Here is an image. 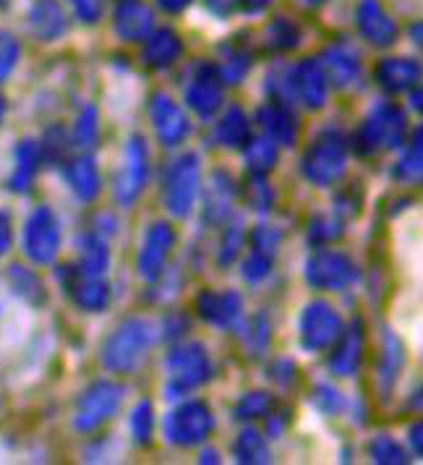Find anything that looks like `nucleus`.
I'll use <instances>...</instances> for the list:
<instances>
[{"label": "nucleus", "instance_id": "nucleus-1", "mask_svg": "<svg viewBox=\"0 0 423 465\" xmlns=\"http://www.w3.org/2000/svg\"><path fill=\"white\" fill-rule=\"evenodd\" d=\"M152 327L144 319H126L103 345V366L113 374H131L147 359Z\"/></svg>", "mask_w": 423, "mask_h": 465}, {"label": "nucleus", "instance_id": "nucleus-2", "mask_svg": "<svg viewBox=\"0 0 423 465\" xmlns=\"http://www.w3.org/2000/svg\"><path fill=\"white\" fill-rule=\"evenodd\" d=\"M348 165V139L339 128L321 131L303 154V178L314 186H332Z\"/></svg>", "mask_w": 423, "mask_h": 465}, {"label": "nucleus", "instance_id": "nucleus-3", "mask_svg": "<svg viewBox=\"0 0 423 465\" xmlns=\"http://www.w3.org/2000/svg\"><path fill=\"white\" fill-rule=\"evenodd\" d=\"M405 134H408L405 113L392 103H384V105L374 107V113L366 118V124L356 134V152L369 157L381 149L400 147Z\"/></svg>", "mask_w": 423, "mask_h": 465}, {"label": "nucleus", "instance_id": "nucleus-4", "mask_svg": "<svg viewBox=\"0 0 423 465\" xmlns=\"http://www.w3.org/2000/svg\"><path fill=\"white\" fill-rule=\"evenodd\" d=\"M212 363L202 342L178 345L168 356V395L178 398L210 380Z\"/></svg>", "mask_w": 423, "mask_h": 465}, {"label": "nucleus", "instance_id": "nucleus-5", "mask_svg": "<svg viewBox=\"0 0 423 465\" xmlns=\"http://www.w3.org/2000/svg\"><path fill=\"white\" fill-rule=\"evenodd\" d=\"M202 165L196 154H183L168 173L165 181V207L172 217H189L199 196Z\"/></svg>", "mask_w": 423, "mask_h": 465}, {"label": "nucleus", "instance_id": "nucleus-6", "mask_svg": "<svg viewBox=\"0 0 423 465\" xmlns=\"http://www.w3.org/2000/svg\"><path fill=\"white\" fill-rule=\"evenodd\" d=\"M61 249V223L50 207H37L24 225V254L34 264H50Z\"/></svg>", "mask_w": 423, "mask_h": 465}, {"label": "nucleus", "instance_id": "nucleus-7", "mask_svg": "<svg viewBox=\"0 0 423 465\" xmlns=\"http://www.w3.org/2000/svg\"><path fill=\"white\" fill-rule=\"evenodd\" d=\"M123 402V387L115 381H94L89 384L76 405V429L79 431H94L103 423L115 416V411Z\"/></svg>", "mask_w": 423, "mask_h": 465}, {"label": "nucleus", "instance_id": "nucleus-8", "mask_svg": "<svg viewBox=\"0 0 423 465\" xmlns=\"http://www.w3.org/2000/svg\"><path fill=\"white\" fill-rule=\"evenodd\" d=\"M212 429H214V416H212L210 405L202 401L183 402L165 419V437L170 444H178V447L204 442L212 434Z\"/></svg>", "mask_w": 423, "mask_h": 465}, {"label": "nucleus", "instance_id": "nucleus-9", "mask_svg": "<svg viewBox=\"0 0 423 465\" xmlns=\"http://www.w3.org/2000/svg\"><path fill=\"white\" fill-rule=\"evenodd\" d=\"M342 332V319L327 301H311L300 314V345L309 353L330 348Z\"/></svg>", "mask_w": 423, "mask_h": 465}, {"label": "nucleus", "instance_id": "nucleus-10", "mask_svg": "<svg viewBox=\"0 0 423 465\" xmlns=\"http://www.w3.org/2000/svg\"><path fill=\"white\" fill-rule=\"evenodd\" d=\"M306 280L317 291H342L359 280V270L339 252H317L306 262Z\"/></svg>", "mask_w": 423, "mask_h": 465}, {"label": "nucleus", "instance_id": "nucleus-11", "mask_svg": "<svg viewBox=\"0 0 423 465\" xmlns=\"http://www.w3.org/2000/svg\"><path fill=\"white\" fill-rule=\"evenodd\" d=\"M149 181V152L142 136H133L126 147V160H123V170L118 173L115 181V196L123 207H131L142 191L147 189Z\"/></svg>", "mask_w": 423, "mask_h": 465}, {"label": "nucleus", "instance_id": "nucleus-12", "mask_svg": "<svg viewBox=\"0 0 423 465\" xmlns=\"http://www.w3.org/2000/svg\"><path fill=\"white\" fill-rule=\"evenodd\" d=\"M186 103L202 118H212L222 107V79L217 65L199 64L193 68L186 84Z\"/></svg>", "mask_w": 423, "mask_h": 465}, {"label": "nucleus", "instance_id": "nucleus-13", "mask_svg": "<svg viewBox=\"0 0 423 465\" xmlns=\"http://www.w3.org/2000/svg\"><path fill=\"white\" fill-rule=\"evenodd\" d=\"M58 277H61L68 296L74 298V303L79 309L97 314V312H105L110 306V288L103 277L84 275L79 267H61Z\"/></svg>", "mask_w": 423, "mask_h": 465}, {"label": "nucleus", "instance_id": "nucleus-14", "mask_svg": "<svg viewBox=\"0 0 423 465\" xmlns=\"http://www.w3.org/2000/svg\"><path fill=\"white\" fill-rule=\"evenodd\" d=\"M175 246V231L168 223H154L144 235V246L139 252V275L147 282L160 280L165 272V262Z\"/></svg>", "mask_w": 423, "mask_h": 465}, {"label": "nucleus", "instance_id": "nucleus-15", "mask_svg": "<svg viewBox=\"0 0 423 465\" xmlns=\"http://www.w3.org/2000/svg\"><path fill=\"white\" fill-rule=\"evenodd\" d=\"M149 115H152V124H154V131H157L162 144L175 147L189 136V118L181 110V105L172 103L168 94H154L152 97Z\"/></svg>", "mask_w": 423, "mask_h": 465}, {"label": "nucleus", "instance_id": "nucleus-16", "mask_svg": "<svg viewBox=\"0 0 423 465\" xmlns=\"http://www.w3.org/2000/svg\"><path fill=\"white\" fill-rule=\"evenodd\" d=\"M290 82H293V97L300 100L306 107L311 110H321L327 103V76L321 71L319 61H300L298 65L290 68Z\"/></svg>", "mask_w": 423, "mask_h": 465}, {"label": "nucleus", "instance_id": "nucleus-17", "mask_svg": "<svg viewBox=\"0 0 423 465\" xmlns=\"http://www.w3.org/2000/svg\"><path fill=\"white\" fill-rule=\"evenodd\" d=\"M356 22H359L360 35L377 47H389L398 40V24L384 11L379 0H360Z\"/></svg>", "mask_w": 423, "mask_h": 465}, {"label": "nucleus", "instance_id": "nucleus-18", "mask_svg": "<svg viewBox=\"0 0 423 465\" xmlns=\"http://www.w3.org/2000/svg\"><path fill=\"white\" fill-rule=\"evenodd\" d=\"M338 348L330 359V369L338 377H353L359 374L360 361H363V345H366V324L363 319H353L350 330L339 332V338L335 340Z\"/></svg>", "mask_w": 423, "mask_h": 465}, {"label": "nucleus", "instance_id": "nucleus-19", "mask_svg": "<svg viewBox=\"0 0 423 465\" xmlns=\"http://www.w3.org/2000/svg\"><path fill=\"white\" fill-rule=\"evenodd\" d=\"M321 71L327 76V84H335L338 89H348L359 82L360 76V58L350 45H332L321 55Z\"/></svg>", "mask_w": 423, "mask_h": 465}, {"label": "nucleus", "instance_id": "nucleus-20", "mask_svg": "<svg viewBox=\"0 0 423 465\" xmlns=\"http://www.w3.org/2000/svg\"><path fill=\"white\" fill-rule=\"evenodd\" d=\"M196 312L202 314V319H207L214 327H233L241 312H243V301L235 291H222V293H214V291H204L196 296Z\"/></svg>", "mask_w": 423, "mask_h": 465}, {"label": "nucleus", "instance_id": "nucleus-21", "mask_svg": "<svg viewBox=\"0 0 423 465\" xmlns=\"http://www.w3.org/2000/svg\"><path fill=\"white\" fill-rule=\"evenodd\" d=\"M259 124L261 128L267 131V136L277 142V144H288V147H293L298 142V118L296 113L290 110V107L285 105V103H270V105L259 107Z\"/></svg>", "mask_w": 423, "mask_h": 465}, {"label": "nucleus", "instance_id": "nucleus-22", "mask_svg": "<svg viewBox=\"0 0 423 465\" xmlns=\"http://www.w3.org/2000/svg\"><path fill=\"white\" fill-rule=\"evenodd\" d=\"M29 26L37 40L55 43L65 35L68 19H65L64 8L58 5V0H34V5L29 11Z\"/></svg>", "mask_w": 423, "mask_h": 465}, {"label": "nucleus", "instance_id": "nucleus-23", "mask_svg": "<svg viewBox=\"0 0 423 465\" xmlns=\"http://www.w3.org/2000/svg\"><path fill=\"white\" fill-rule=\"evenodd\" d=\"M183 53V43L172 29H157L149 35L147 45H144V61L149 68L154 71H165L175 64Z\"/></svg>", "mask_w": 423, "mask_h": 465}, {"label": "nucleus", "instance_id": "nucleus-24", "mask_svg": "<svg viewBox=\"0 0 423 465\" xmlns=\"http://www.w3.org/2000/svg\"><path fill=\"white\" fill-rule=\"evenodd\" d=\"M152 11L147 5L136 3V0H126L118 11H115V32L128 40V43H139L152 32Z\"/></svg>", "mask_w": 423, "mask_h": 465}, {"label": "nucleus", "instance_id": "nucleus-25", "mask_svg": "<svg viewBox=\"0 0 423 465\" xmlns=\"http://www.w3.org/2000/svg\"><path fill=\"white\" fill-rule=\"evenodd\" d=\"M233 178L225 173V170H217L212 175L210 186H207V204H204V212H207V220L210 223H225V217L233 210Z\"/></svg>", "mask_w": 423, "mask_h": 465}, {"label": "nucleus", "instance_id": "nucleus-26", "mask_svg": "<svg viewBox=\"0 0 423 465\" xmlns=\"http://www.w3.org/2000/svg\"><path fill=\"white\" fill-rule=\"evenodd\" d=\"M64 173L71 191H74L82 202L97 199V193H100V173H97V165H94V160H92L89 154L71 160V163L65 165Z\"/></svg>", "mask_w": 423, "mask_h": 465}, {"label": "nucleus", "instance_id": "nucleus-27", "mask_svg": "<svg viewBox=\"0 0 423 465\" xmlns=\"http://www.w3.org/2000/svg\"><path fill=\"white\" fill-rule=\"evenodd\" d=\"M421 68L410 58H384L377 65V82H379L387 92H402L418 82Z\"/></svg>", "mask_w": 423, "mask_h": 465}, {"label": "nucleus", "instance_id": "nucleus-28", "mask_svg": "<svg viewBox=\"0 0 423 465\" xmlns=\"http://www.w3.org/2000/svg\"><path fill=\"white\" fill-rule=\"evenodd\" d=\"M40 163H43L40 144L32 142V139H24L22 144L16 147V168H14V175L8 181L11 191L26 193V191L32 189V183L37 178V170H40Z\"/></svg>", "mask_w": 423, "mask_h": 465}, {"label": "nucleus", "instance_id": "nucleus-29", "mask_svg": "<svg viewBox=\"0 0 423 465\" xmlns=\"http://www.w3.org/2000/svg\"><path fill=\"white\" fill-rule=\"evenodd\" d=\"M217 142L222 147H243L249 142V118L241 107H231L225 118L217 124Z\"/></svg>", "mask_w": 423, "mask_h": 465}, {"label": "nucleus", "instance_id": "nucleus-30", "mask_svg": "<svg viewBox=\"0 0 423 465\" xmlns=\"http://www.w3.org/2000/svg\"><path fill=\"white\" fill-rule=\"evenodd\" d=\"M402 363H405V351H402L400 340L395 338L392 332L384 335V353H381V366H379V381L381 390L389 392L395 387V381L400 377Z\"/></svg>", "mask_w": 423, "mask_h": 465}, {"label": "nucleus", "instance_id": "nucleus-31", "mask_svg": "<svg viewBox=\"0 0 423 465\" xmlns=\"http://www.w3.org/2000/svg\"><path fill=\"white\" fill-rule=\"evenodd\" d=\"M110 267V252H107V243L100 235H84L82 238V264L79 270L84 275L103 277Z\"/></svg>", "mask_w": 423, "mask_h": 465}, {"label": "nucleus", "instance_id": "nucleus-32", "mask_svg": "<svg viewBox=\"0 0 423 465\" xmlns=\"http://www.w3.org/2000/svg\"><path fill=\"white\" fill-rule=\"evenodd\" d=\"M220 79L228 84H241L243 76L251 71V53L241 45H228L222 47V65L217 68Z\"/></svg>", "mask_w": 423, "mask_h": 465}, {"label": "nucleus", "instance_id": "nucleus-33", "mask_svg": "<svg viewBox=\"0 0 423 465\" xmlns=\"http://www.w3.org/2000/svg\"><path fill=\"white\" fill-rule=\"evenodd\" d=\"M243 147H246V163H249L251 175H267L277 165V144L270 136L251 139Z\"/></svg>", "mask_w": 423, "mask_h": 465}, {"label": "nucleus", "instance_id": "nucleus-34", "mask_svg": "<svg viewBox=\"0 0 423 465\" xmlns=\"http://www.w3.org/2000/svg\"><path fill=\"white\" fill-rule=\"evenodd\" d=\"M235 460L238 463H267L270 460V450L264 437L256 429H243L238 434V440L233 444Z\"/></svg>", "mask_w": 423, "mask_h": 465}, {"label": "nucleus", "instance_id": "nucleus-35", "mask_svg": "<svg viewBox=\"0 0 423 465\" xmlns=\"http://www.w3.org/2000/svg\"><path fill=\"white\" fill-rule=\"evenodd\" d=\"M8 282H11L14 293L22 296L24 301H29V303H43L44 301L43 280L34 275L32 270L22 267V264H14L8 270Z\"/></svg>", "mask_w": 423, "mask_h": 465}, {"label": "nucleus", "instance_id": "nucleus-36", "mask_svg": "<svg viewBox=\"0 0 423 465\" xmlns=\"http://www.w3.org/2000/svg\"><path fill=\"white\" fill-rule=\"evenodd\" d=\"M267 45L272 47V50H280V53H285V50H293L300 45V26L296 22H290V19H275V22L270 24V29H267Z\"/></svg>", "mask_w": 423, "mask_h": 465}, {"label": "nucleus", "instance_id": "nucleus-37", "mask_svg": "<svg viewBox=\"0 0 423 465\" xmlns=\"http://www.w3.org/2000/svg\"><path fill=\"white\" fill-rule=\"evenodd\" d=\"M272 395L267 392H249L235 405V419L238 421H251V419H267L272 413Z\"/></svg>", "mask_w": 423, "mask_h": 465}, {"label": "nucleus", "instance_id": "nucleus-38", "mask_svg": "<svg viewBox=\"0 0 423 465\" xmlns=\"http://www.w3.org/2000/svg\"><path fill=\"white\" fill-rule=\"evenodd\" d=\"M421 128L416 131L413 144L408 147V152L402 154V160L395 168V175L400 178L402 183H418L421 181Z\"/></svg>", "mask_w": 423, "mask_h": 465}, {"label": "nucleus", "instance_id": "nucleus-39", "mask_svg": "<svg viewBox=\"0 0 423 465\" xmlns=\"http://www.w3.org/2000/svg\"><path fill=\"white\" fill-rule=\"evenodd\" d=\"M74 139H76L79 147H97V139H100V115H97V107H84V113L79 115L76 128H74Z\"/></svg>", "mask_w": 423, "mask_h": 465}, {"label": "nucleus", "instance_id": "nucleus-40", "mask_svg": "<svg viewBox=\"0 0 423 465\" xmlns=\"http://www.w3.org/2000/svg\"><path fill=\"white\" fill-rule=\"evenodd\" d=\"M131 434H133V440L139 444L152 442V434H154V408H152L149 401H142L133 408V413H131Z\"/></svg>", "mask_w": 423, "mask_h": 465}, {"label": "nucleus", "instance_id": "nucleus-41", "mask_svg": "<svg viewBox=\"0 0 423 465\" xmlns=\"http://www.w3.org/2000/svg\"><path fill=\"white\" fill-rule=\"evenodd\" d=\"M243 241H246V231L235 220L231 228H225L222 243H220V254H217V264L220 267H231L235 259H238V254H241V249H243Z\"/></svg>", "mask_w": 423, "mask_h": 465}, {"label": "nucleus", "instance_id": "nucleus-42", "mask_svg": "<svg viewBox=\"0 0 423 465\" xmlns=\"http://www.w3.org/2000/svg\"><path fill=\"white\" fill-rule=\"evenodd\" d=\"M22 58V45L11 32H0V84L14 74Z\"/></svg>", "mask_w": 423, "mask_h": 465}, {"label": "nucleus", "instance_id": "nucleus-43", "mask_svg": "<svg viewBox=\"0 0 423 465\" xmlns=\"http://www.w3.org/2000/svg\"><path fill=\"white\" fill-rule=\"evenodd\" d=\"M309 235H311V241L317 246L332 243V241H338L339 235H342V223L335 220V217H330V214H319V217H314L311 228H309Z\"/></svg>", "mask_w": 423, "mask_h": 465}, {"label": "nucleus", "instance_id": "nucleus-44", "mask_svg": "<svg viewBox=\"0 0 423 465\" xmlns=\"http://www.w3.org/2000/svg\"><path fill=\"white\" fill-rule=\"evenodd\" d=\"M314 405L324 416H338L339 411L345 408V398H342V392H339L338 387H332V384H317Z\"/></svg>", "mask_w": 423, "mask_h": 465}, {"label": "nucleus", "instance_id": "nucleus-45", "mask_svg": "<svg viewBox=\"0 0 423 465\" xmlns=\"http://www.w3.org/2000/svg\"><path fill=\"white\" fill-rule=\"evenodd\" d=\"M369 450H371V458L377 463H405L408 460L405 450L392 437H377Z\"/></svg>", "mask_w": 423, "mask_h": 465}, {"label": "nucleus", "instance_id": "nucleus-46", "mask_svg": "<svg viewBox=\"0 0 423 465\" xmlns=\"http://www.w3.org/2000/svg\"><path fill=\"white\" fill-rule=\"evenodd\" d=\"M275 202V191L270 189L267 175H254L249 183V204L259 212H267Z\"/></svg>", "mask_w": 423, "mask_h": 465}, {"label": "nucleus", "instance_id": "nucleus-47", "mask_svg": "<svg viewBox=\"0 0 423 465\" xmlns=\"http://www.w3.org/2000/svg\"><path fill=\"white\" fill-rule=\"evenodd\" d=\"M65 149H68V134H65L61 126L50 128V131H47V136H44V144H40L43 157H47L50 163L64 160Z\"/></svg>", "mask_w": 423, "mask_h": 465}, {"label": "nucleus", "instance_id": "nucleus-48", "mask_svg": "<svg viewBox=\"0 0 423 465\" xmlns=\"http://www.w3.org/2000/svg\"><path fill=\"white\" fill-rule=\"evenodd\" d=\"M270 272H272V256L261 254V252H254L243 262V277L249 282H261Z\"/></svg>", "mask_w": 423, "mask_h": 465}, {"label": "nucleus", "instance_id": "nucleus-49", "mask_svg": "<svg viewBox=\"0 0 423 465\" xmlns=\"http://www.w3.org/2000/svg\"><path fill=\"white\" fill-rule=\"evenodd\" d=\"M251 241H254V252H261V254L275 259L277 246H280V241H282V232L277 231V228H272V225H259Z\"/></svg>", "mask_w": 423, "mask_h": 465}, {"label": "nucleus", "instance_id": "nucleus-50", "mask_svg": "<svg viewBox=\"0 0 423 465\" xmlns=\"http://www.w3.org/2000/svg\"><path fill=\"white\" fill-rule=\"evenodd\" d=\"M71 5L84 24L100 22L103 16V0H71Z\"/></svg>", "mask_w": 423, "mask_h": 465}, {"label": "nucleus", "instance_id": "nucleus-51", "mask_svg": "<svg viewBox=\"0 0 423 465\" xmlns=\"http://www.w3.org/2000/svg\"><path fill=\"white\" fill-rule=\"evenodd\" d=\"M14 223H11V212L0 210V259L11 252V241H14Z\"/></svg>", "mask_w": 423, "mask_h": 465}, {"label": "nucleus", "instance_id": "nucleus-52", "mask_svg": "<svg viewBox=\"0 0 423 465\" xmlns=\"http://www.w3.org/2000/svg\"><path fill=\"white\" fill-rule=\"evenodd\" d=\"M360 212V199L359 196H350V191H345L342 196H338V214L342 220H350Z\"/></svg>", "mask_w": 423, "mask_h": 465}, {"label": "nucleus", "instance_id": "nucleus-53", "mask_svg": "<svg viewBox=\"0 0 423 465\" xmlns=\"http://www.w3.org/2000/svg\"><path fill=\"white\" fill-rule=\"evenodd\" d=\"M251 340L256 342V351H264L267 342H270V322L264 314H259L254 319V332H251Z\"/></svg>", "mask_w": 423, "mask_h": 465}, {"label": "nucleus", "instance_id": "nucleus-54", "mask_svg": "<svg viewBox=\"0 0 423 465\" xmlns=\"http://www.w3.org/2000/svg\"><path fill=\"white\" fill-rule=\"evenodd\" d=\"M272 380H277L280 384H290V381L296 380V363L288 359L277 361L275 366H272Z\"/></svg>", "mask_w": 423, "mask_h": 465}, {"label": "nucleus", "instance_id": "nucleus-55", "mask_svg": "<svg viewBox=\"0 0 423 465\" xmlns=\"http://www.w3.org/2000/svg\"><path fill=\"white\" fill-rule=\"evenodd\" d=\"M207 5H210L212 14H217V16H231L235 8V0H207Z\"/></svg>", "mask_w": 423, "mask_h": 465}, {"label": "nucleus", "instance_id": "nucleus-56", "mask_svg": "<svg viewBox=\"0 0 423 465\" xmlns=\"http://www.w3.org/2000/svg\"><path fill=\"white\" fill-rule=\"evenodd\" d=\"M157 5L165 11V14H181L191 5V0H157Z\"/></svg>", "mask_w": 423, "mask_h": 465}, {"label": "nucleus", "instance_id": "nucleus-57", "mask_svg": "<svg viewBox=\"0 0 423 465\" xmlns=\"http://www.w3.org/2000/svg\"><path fill=\"white\" fill-rule=\"evenodd\" d=\"M267 419H270V434L280 437L282 429H285V423L290 421V413H277V416H267Z\"/></svg>", "mask_w": 423, "mask_h": 465}, {"label": "nucleus", "instance_id": "nucleus-58", "mask_svg": "<svg viewBox=\"0 0 423 465\" xmlns=\"http://www.w3.org/2000/svg\"><path fill=\"white\" fill-rule=\"evenodd\" d=\"M241 5H243L246 11L256 14V11H264L267 5H272V0H241Z\"/></svg>", "mask_w": 423, "mask_h": 465}, {"label": "nucleus", "instance_id": "nucleus-59", "mask_svg": "<svg viewBox=\"0 0 423 465\" xmlns=\"http://www.w3.org/2000/svg\"><path fill=\"white\" fill-rule=\"evenodd\" d=\"M410 444H416V455H421V423L410 429Z\"/></svg>", "mask_w": 423, "mask_h": 465}, {"label": "nucleus", "instance_id": "nucleus-60", "mask_svg": "<svg viewBox=\"0 0 423 465\" xmlns=\"http://www.w3.org/2000/svg\"><path fill=\"white\" fill-rule=\"evenodd\" d=\"M202 460H207V463H217V452H214V450H207V452H202Z\"/></svg>", "mask_w": 423, "mask_h": 465}, {"label": "nucleus", "instance_id": "nucleus-61", "mask_svg": "<svg viewBox=\"0 0 423 465\" xmlns=\"http://www.w3.org/2000/svg\"><path fill=\"white\" fill-rule=\"evenodd\" d=\"M5 110H8V105H5V97L0 94V124H3V118H5Z\"/></svg>", "mask_w": 423, "mask_h": 465}, {"label": "nucleus", "instance_id": "nucleus-62", "mask_svg": "<svg viewBox=\"0 0 423 465\" xmlns=\"http://www.w3.org/2000/svg\"><path fill=\"white\" fill-rule=\"evenodd\" d=\"M306 5H319V3H324V0H303Z\"/></svg>", "mask_w": 423, "mask_h": 465}]
</instances>
